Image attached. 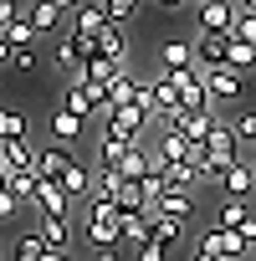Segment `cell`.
Instances as JSON below:
<instances>
[{
	"label": "cell",
	"mask_w": 256,
	"mask_h": 261,
	"mask_svg": "<svg viewBox=\"0 0 256 261\" xmlns=\"http://www.w3.org/2000/svg\"><path fill=\"white\" fill-rule=\"evenodd\" d=\"M77 230H82V241L92 246V256H108V251L123 241V210H118L113 200H87Z\"/></svg>",
	"instance_id": "1"
},
{
	"label": "cell",
	"mask_w": 256,
	"mask_h": 261,
	"mask_svg": "<svg viewBox=\"0 0 256 261\" xmlns=\"http://www.w3.org/2000/svg\"><path fill=\"white\" fill-rule=\"evenodd\" d=\"M62 108H72V113H82V118H108V113H113L108 87H103V82H87V77H72V82H67V102H62Z\"/></svg>",
	"instance_id": "2"
},
{
	"label": "cell",
	"mask_w": 256,
	"mask_h": 261,
	"mask_svg": "<svg viewBox=\"0 0 256 261\" xmlns=\"http://www.w3.org/2000/svg\"><path fill=\"white\" fill-rule=\"evenodd\" d=\"M205 87H210L215 108H236L246 97V72H236V67H205Z\"/></svg>",
	"instance_id": "3"
},
{
	"label": "cell",
	"mask_w": 256,
	"mask_h": 261,
	"mask_svg": "<svg viewBox=\"0 0 256 261\" xmlns=\"http://www.w3.org/2000/svg\"><path fill=\"white\" fill-rule=\"evenodd\" d=\"M149 123H154V118H149L139 102H128V108H113V113H108V128H113V134H123V139H134V144H144Z\"/></svg>",
	"instance_id": "4"
},
{
	"label": "cell",
	"mask_w": 256,
	"mask_h": 261,
	"mask_svg": "<svg viewBox=\"0 0 256 261\" xmlns=\"http://www.w3.org/2000/svg\"><path fill=\"white\" fill-rule=\"evenodd\" d=\"M205 159H215V164H236L241 159V134H236V123H215V134L205 139Z\"/></svg>",
	"instance_id": "5"
},
{
	"label": "cell",
	"mask_w": 256,
	"mask_h": 261,
	"mask_svg": "<svg viewBox=\"0 0 256 261\" xmlns=\"http://www.w3.org/2000/svg\"><path fill=\"white\" fill-rule=\"evenodd\" d=\"M231 31H200L195 36V57H200V67H225L231 62Z\"/></svg>",
	"instance_id": "6"
},
{
	"label": "cell",
	"mask_w": 256,
	"mask_h": 261,
	"mask_svg": "<svg viewBox=\"0 0 256 261\" xmlns=\"http://www.w3.org/2000/svg\"><path fill=\"white\" fill-rule=\"evenodd\" d=\"M36 230L46 236L52 251H72V241L82 236V230L72 225V210H67V215H36Z\"/></svg>",
	"instance_id": "7"
},
{
	"label": "cell",
	"mask_w": 256,
	"mask_h": 261,
	"mask_svg": "<svg viewBox=\"0 0 256 261\" xmlns=\"http://www.w3.org/2000/svg\"><path fill=\"white\" fill-rule=\"evenodd\" d=\"M236 16H241L236 0H200V31H231L236 36Z\"/></svg>",
	"instance_id": "8"
},
{
	"label": "cell",
	"mask_w": 256,
	"mask_h": 261,
	"mask_svg": "<svg viewBox=\"0 0 256 261\" xmlns=\"http://www.w3.org/2000/svg\"><path fill=\"white\" fill-rule=\"evenodd\" d=\"M220 195H225V200H251V195H256V169H251L246 159H236V164L220 174Z\"/></svg>",
	"instance_id": "9"
},
{
	"label": "cell",
	"mask_w": 256,
	"mask_h": 261,
	"mask_svg": "<svg viewBox=\"0 0 256 261\" xmlns=\"http://www.w3.org/2000/svg\"><path fill=\"white\" fill-rule=\"evenodd\" d=\"M67 205H72V195L62 190V179H46V174H41V185H36V195H31V210H36V215H67Z\"/></svg>",
	"instance_id": "10"
},
{
	"label": "cell",
	"mask_w": 256,
	"mask_h": 261,
	"mask_svg": "<svg viewBox=\"0 0 256 261\" xmlns=\"http://www.w3.org/2000/svg\"><path fill=\"white\" fill-rule=\"evenodd\" d=\"M82 128H87V118H82V113L57 108V113H52V123H46V134H52V144H67V149H72V144L82 139Z\"/></svg>",
	"instance_id": "11"
},
{
	"label": "cell",
	"mask_w": 256,
	"mask_h": 261,
	"mask_svg": "<svg viewBox=\"0 0 256 261\" xmlns=\"http://www.w3.org/2000/svg\"><path fill=\"white\" fill-rule=\"evenodd\" d=\"M139 92H144V77H139L134 67H123V72L108 82V102H113V108H128V102H139Z\"/></svg>",
	"instance_id": "12"
},
{
	"label": "cell",
	"mask_w": 256,
	"mask_h": 261,
	"mask_svg": "<svg viewBox=\"0 0 256 261\" xmlns=\"http://www.w3.org/2000/svg\"><path fill=\"white\" fill-rule=\"evenodd\" d=\"M92 185H97V169L82 164V159H72V169L62 174V190H67L72 200H92Z\"/></svg>",
	"instance_id": "13"
},
{
	"label": "cell",
	"mask_w": 256,
	"mask_h": 261,
	"mask_svg": "<svg viewBox=\"0 0 256 261\" xmlns=\"http://www.w3.org/2000/svg\"><path fill=\"white\" fill-rule=\"evenodd\" d=\"M128 149H134V139H123V134L108 128V134L97 139V169H118V164L128 159Z\"/></svg>",
	"instance_id": "14"
},
{
	"label": "cell",
	"mask_w": 256,
	"mask_h": 261,
	"mask_svg": "<svg viewBox=\"0 0 256 261\" xmlns=\"http://www.w3.org/2000/svg\"><path fill=\"white\" fill-rule=\"evenodd\" d=\"M159 67H164V72L200 67V57H195V41H164V46H159Z\"/></svg>",
	"instance_id": "15"
},
{
	"label": "cell",
	"mask_w": 256,
	"mask_h": 261,
	"mask_svg": "<svg viewBox=\"0 0 256 261\" xmlns=\"http://www.w3.org/2000/svg\"><path fill=\"white\" fill-rule=\"evenodd\" d=\"M67 169H72V149H67V144H46V149H41V159H36V174L62 179Z\"/></svg>",
	"instance_id": "16"
},
{
	"label": "cell",
	"mask_w": 256,
	"mask_h": 261,
	"mask_svg": "<svg viewBox=\"0 0 256 261\" xmlns=\"http://www.w3.org/2000/svg\"><path fill=\"white\" fill-rule=\"evenodd\" d=\"M185 236H190V225H185V220H174V215H159V210H154V241H159L164 251H180V246H185Z\"/></svg>",
	"instance_id": "17"
},
{
	"label": "cell",
	"mask_w": 256,
	"mask_h": 261,
	"mask_svg": "<svg viewBox=\"0 0 256 261\" xmlns=\"http://www.w3.org/2000/svg\"><path fill=\"white\" fill-rule=\"evenodd\" d=\"M46 236L41 230H21L16 241H11V261H46Z\"/></svg>",
	"instance_id": "18"
},
{
	"label": "cell",
	"mask_w": 256,
	"mask_h": 261,
	"mask_svg": "<svg viewBox=\"0 0 256 261\" xmlns=\"http://www.w3.org/2000/svg\"><path fill=\"white\" fill-rule=\"evenodd\" d=\"M113 205H118V210H123V215H149V210H154V205H149V195H144V185H139V179H128V185H123V190H118V195H113Z\"/></svg>",
	"instance_id": "19"
},
{
	"label": "cell",
	"mask_w": 256,
	"mask_h": 261,
	"mask_svg": "<svg viewBox=\"0 0 256 261\" xmlns=\"http://www.w3.org/2000/svg\"><path fill=\"white\" fill-rule=\"evenodd\" d=\"M103 26H108V6H92V0L82 11H72V21H67V31H87V36H97Z\"/></svg>",
	"instance_id": "20"
},
{
	"label": "cell",
	"mask_w": 256,
	"mask_h": 261,
	"mask_svg": "<svg viewBox=\"0 0 256 261\" xmlns=\"http://www.w3.org/2000/svg\"><path fill=\"white\" fill-rule=\"evenodd\" d=\"M97 51L113 57V62H128V41H123V26H118V21H108V26L97 31ZM97 51H92V57H97Z\"/></svg>",
	"instance_id": "21"
},
{
	"label": "cell",
	"mask_w": 256,
	"mask_h": 261,
	"mask_svg": "<svg viewBox=\"0 0 256 261\" xmlns=\"http://www.w3.org/2000/svg\"><path fill=\"white\" fill-rule=\"evenodd\" d=\"M123 67H128V62H113V57H103V51H97V57H87V62H82V72H77V77H87V82H103V87H108Z\"/></svg>",
	"instance_id": "22"
},
{
	"label": "cell",
	"mask_w": 256,
	"mask_h": 261,
	"mask_svg": "<svg viewBox=\"0 0 256 261\" xmlns=\"http://www.w3.org/2000/svg\"><path fill=\"white\" fill-rule=\"evenodd\" d=\"M154 210H159V215H174V220H185V225H190V215H195V190H169Z\"/></svg>",
	"instance_id": "23"
},
{
	"label": "cell",
	"mask_w": 256,
	"mask_h": 261,
	"mask_svg": "<svg viewBox=\"0 0 256 261\" xmlns=\"http://www.w3.org/2000/svg\"><path fill=\"white\" fill-rule=\"evenodd\" d=\"M251 215H256V210H251V200H220V210H215V225H220V230H241Z\"/></svg>",
	"instance_id": "24"
},
{
	"label": "cell",
	"mask_w": 256,
	"mask_h": 261,
	"mask_svg": "<svg viewBox=\"0 0 256 261\" xmlns=\"http://www.w3.org/2000/svg\"><path fill=\"white\" fill-rule=\"evenodd\" d=\"M123 241L134 246V251L149 246V241H154V210H149V215H123Z\"/></svg>",
	"instance_id": "25"
},
{
	"label": "cell",
	"mask_w": 256,
	"mask_h": 261,
	"mask_svg": "<svg viewBox=\"0 0 256 261\" xmlns=\"http://www.w3.org/2000/svg\"><path fill=\"white\" fill-rule=\"evenodd\" d=\"M62 6H57V0H31V26H36V36H46V31H57L62 26Z\"/></svg>",
	"instance_id": "26"
},
{
	"label": "cell",
	"mask_w": 256,
	"mask_h": 261,
	"mask_svg": "<svg viewBox=\"0 0 256 261\" xmlns=\"http://www.w3.org/2000/svg\"><path fill=\"white\" fill-rule=\"evenodd\" d=\"M82 62H87V57L72 46V36H62V41L52 46V67H57V72H72V77H77V72H82Z\"/></svg>",
	"instance_id": "27"
},
{
	"label": "cell",
	"mask_w": 256,
	"mask_h": 261,
	"mask_svg": "<svg viewBox=\"0 0 256 261\" xmlns=\"http://www.w3.org/2000/svg\"><path fill=\"white\" fill-rule=\"evenodd\" d=\"M6 159H11V169H36V149H31V139L21 134V139H6Z\"/></svg>",
	"instance_id": "28"
},
{
	"label": "cell",
	"mask_w": 256,
	"mask_h": 261,
	"mask_svg": "<svg viewBox=\"0 0 256 261\" xmlns=\"http://www.w3.org/2000/svg\"><path fill=\"white\" fill-rule=\"evenodd\" d=\"M164 179H169V190H200V185H205V179H200V164H169Z\"/></svg>",
	"instance_id": "29"
},
{
	"label": "cell",
	"mask_w": 256,
	"mask_h": 261,
	"mask_svg": "<svg viewBox=\"0 0 256 261\" xmlns=\"http://www.w3.org/2000/svg\"><path fill=\"white\" fill-rule=\"evenodd\" d=\"M225 67H236V72H246V77H251V72H256V46L236 36V41H231V62H225Z\"/></svg>",
	"instance_id": "30"
},
{
	"label": "cell",
	"mask_w": 256,
	"mask_h": 261,
	"mask_svg": "<svg viewBox=\"0 0 256 261\" xmlns=\"http://www.w3.org/2000/svg\"><path fill=\"white\" fill-rule=\"evenodd\" d=\"M6 41H11V46H36V26H31V16H16V21L6 26Z\"/></svg>",
	"instance_id": "31"
},
{
	"label": "cell",
	"mask_w": 256,
	"mask_h": 261,
	"mask_svg": "<svg viewBox=\"0 0 256 261\" xmlns=\"http://www.w3.org/2000/svg\"><path fill=\"white\" fill-rule=\"evenodd\" d=\"M36 67H41L36 46H16V57H11V67H6V72H11V77H31Z\"/></svg>",
	"instance_id": "32"
},
{
	"label": "cell",
	"mask_w": 256,
	"mask_h": 261,
	"mask_svg": "<svg viewBox=\"0 0 256 261\" xmlns=\"http://www.w3.org/2000/svg\"><path fill=\"white\" fill-rule=\"evenodd\" d=\"M36 185H41V174H36V169H11V195H21L26 205H31Z\"/></svg>",
	"instance_id": "33"
},
{
	"label": "cell",
	"mask_w": 256,
	"mask_h": 261,
	"mask_svg": "<svg viewBox=\"0 0 256 261\" xmlns=\"http://www.w3.org/2000/svg\"><path fill=\"white\" fill-rule=\"evenodd\" d=\"M21 134H26V113L0 108V144H6V139H21Z\"/></svg>",
	"instance_id": "34"
},
{
	"label": "cell",
	"mask_w": 256,
	"mask_h": 261,
	"mask_svg": "<svg viewBox=\"0 0 256 261\" xmlns=\"http://www.w3.org/2000/svg\"><path fill=\"white\" fill-rule=\"evenodd\" d=\"M16 215H36L21 195H11V190H0V220H16Z\"/></svg>",
	"instance_id": "35"
},
{
	"label": "cell",
	"mask_w": 256,
	"mask_h": 261,
	"mask_svg": "<svg viewBox=\"0 0 256 261\" xmlns=\"http://www.w3.org/2000/svg\"><path fill=\"white\" fill-rule=\"evenodd\" d=\"M139 6H144V0H108V21H118V26H128V21L139 16Z\"/></svg>",
	"instance_id": "36"
},
{
	"label": "cell",
	"mask_w": 256,
	"mask_h": 261,
	"mask_svg": "<svg viewBox=\"0 0 256 261\" xmlns=\"http://www.w3.org/2000/svg\"><path fill=\"white\" fill-rule=\"evenodd\" d=\"M200 256H220V261H225V230H220V225H210V230L200 236Z\"/></svg>",
	"instance_id": "37"
},
{
	"label": "cell",
	"mask_w": 256,
	"mask_h": 261,
	"mask_svg": "<svg viewBox=\"0 0 256 261\" xmlns=\"http://www.w3.org/2000/svg\"><path fill=\"white\" fill-rule=\"evenodd\" d=\"M231 123H236V134H241V144H256V108H241V113H236Z\"/></svg>",
	"instance_id": "38"
},
{
	"label": "cell",
	"mask_w": 256,
	"mask_h": 261,
	"mask_svg": "<svg viewBox=\"0 0 256 261\" xmlns=\"http://www.w3.org/2000/svg\"><path fill=\"white\" fill-rule=\"evenodd\" d=\"M236 36L256 46V11H241V16H236Z\"/></svg>",
	"instance_id": "39"
},
{
	"label": "cell",
	"mask_w": 256,
	"mask_h": 261,
	"mask_svg": "<svg viewBox=\"0 0 256 261\" xmlns=\"http://www.w3.org/2000/svg\"><path fill=\"white\" fill-rule=\"evenodd\" d=\"M164 256H169V251H164L159 241H149V246H139V251H134V261H164Z\"/></svg>",
	"instance_id": "40"
},
{
	"label": "cell",
	"mask_w": 256,
	"mask_h": 261,
	"mask_svg": "<svg viewBox=\"0 0 256 261\" xmlns=\"http://www.w3.org/2000/svg\"><path fill=\"white\" fill-rule=\"evenodd\" d=\"M16 16H21V0H0V31H6Z\"/></svg>",
	"instance_id": "41"
},
{
	"label": "cell",
	"mask_w": 256,
	"mask_h": 261,
	"mask_svg": "<svg viewBox=\"0 0 256 261\" xmlns=\"http://www.w3.org/2000/svg\"><path fill=\"white\" fill-rule=\"evenodd\" d=\"M11 57H16V46L6 41V31H0V72H6V67H11Z\"/></svg>",
	"instance_id": "42"
},
{
	"label": "cell",
	"mask_w": 256,
	"mask_h": 261,
	"mask_svg": "<svg viewBox=\"0 0 256 261\" xmlns=\"http://www.w3.org/2000/svg\"><path fill=\"white\" fill-rule=\"evenodd\" d=\"M241 236H246V246H251V251H256V215H251V220H246V225H241Z\"/></svg>",
	"instance_id": "43"
},
{
	"label": "cell",
	"mask_w": 256,
	"mask_h": 261,
	"mask_svg": "<svg viewBox=\"0 0 256 261\" xmlns=\"http://www.w3.org/2000/svg\"><path fill=\"white\" fill-rule=\"evenodd\" d=\"M57 6H62V11H82V6H87V0H57Z\"/></svg>",
	"instance_id": "44"
},
{
	"label": "cell",
	"mask_w": 256,
	"mask_h": 261,
	"mask_svg": "<svg viewBox=\"0 0 256 261\" xmlns=\"http://www.w3.org/2000/svg\"><path fill=\"white\" fill-rule=\"evenodd\" d=\"M0 174H11V159H6V144H0Z\"/></svg>",
	"instance_id": "45"
},
{
	"label": "cell",
	"mask_w": 256,
	"mask_h": 261,
	"mask_svg": "<svg viewBox=\"0 0 256 261\" xmlns=\"http://www.w3.org/2000/svg\"><path fill=\"white\" fill-rule=\"evenodd\" d=\"M46 261H72V256L67 251H46Z\"/></svg>",
	"instance_id": "46"
},
{
	"label": "cell",
	"mask_w": 256,
	"mask_h": 261,
	"mask_svg": "<svg viewBox=\"0 0 256 261\" xmlns=\"http://www.w3.org/2000/svg\"><path fill=\"white\" fill-rule=\"evenodd\" d=\"M159 6H164V11H180V6H185V0H159Z\"/></svg>",
	"instance_id": "47"
},
{
	"label": "cell",
	"mask_w": 256,
	"mask_h": 261,
	"mask_svg": "<svg viewBox=\"0 0 256 261\" xmlns=\"http://www.w3.org/2000/svg\"><path fill=\"white\" fill-rule=\"evenodd\" d=\"M236 6H241V11H256V0H236Z\"/></svg>",
	"instance_id": "48"
},
{
	"label": "cell",
	"mask_w": 256,
	"mask_h": 261,
	"mask_svg": "<svg viewBox=\"0 0 256 261\" xmlns=\"http://www.w3.org/2000/svg\"><path fill=\"white\" fill-rule=\"evenodd\" d=\"M195 261H220V256H195Z\"/></svg>",
	"instance_id": "49"
},
{
	"label": "cell",
	"mask_w": 256,
	"mask_h": 261,
	"mask_svg": "<svg viewBox=\"0 0 256 261\" xmlns=\"http://www.w3.org/2000/svg\"><path fill=\"white\" fill-rule=\"evenodd\" d=\"M92 261H113V256H92Z\"/></svg>",
	"instance_id": "50"
},
{
	"label": "cell",
	"mask_w": 256,
	"mask_h": 261,
	"mask_svg": "<svg viewBox=\"0 0 256 261\" xmlns=\"http://www.w3.org/2000/svg\"><path fill=\"white\" fill-rule=\"evenodd\" d=\"M92 6H108V0H92Z\"/></svg>",
	"instance_id": "51"
},
{
	"label": "cell",
	"mask_w": 256,
	"mask_h": 261,
	"mask_svg": "<svg viewBox=\"0 0 256 261\" xmlns=\"http://www.w3.org/2000/svg\"><path fill=\"white\" fill-rule=\"evenodd\" d=\"M251 169H256V159H251Z\"/></svg>",
	"instance_id": "52"
}]
</instances>
